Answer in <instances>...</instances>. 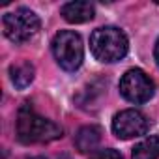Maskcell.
<instances>
[{"label": "cell", "instance_id": "6da1fadb", "mask_svg": "<svg viewBox=\"0 0 159 159\" xmlns=\"http://www.w3.org/2000/svg\"><path fill=\"white\" fill-rule=\"evenodd\" d=\"M62 127L39 116L30 103H25L17 112V137L25 144L52 142L62 137Z\"/></svg>", "mask_w": 159, "mask_h": 159}, {"label": "cell", "instance_id": "7a4b0ae2", "mask_svg": "<svg viewBox=\"0 0 159 159\" xmlns=\"http://www.w3.org/2000/svg\"><path fill=\"white\" fill-rule=\"evenodd\" d=\"M129 41L124 30L116 26H101L92 32L90 36V51L96 60L112 64L122 60L127 54Z\"/></svg>", "mask_w": 159, "mask_h": 159}, {"label": "cell", "instance_id": "3957f363", "mask_svg": "<svg viewBox=\"0 0 159 159\" xmlns=\"http://www.w3.org/2000/svg\"><path fill=\"white\" fill-rule=\"evenodd\" d=\"M39 17L28 10L19 8L15 11H10L2 17V30L4 36L13 43H26L39 32Z\"/></svg>", "mask_w": 159, "mask_h": 159}, {"label": "cell", "instance_id": "277c9868", "mask_svg": "<svg viewBox=\"0 0 159 159\" xmlns=\"http://www.w3.org/2000/svg\"><path fill=\"white\" fill-rule=\"evenodd\" d=\"M52 54L66 71H77L84 58L83 39L73 30H60L52 39Z\"/></svg>", "mask_w": 159, "mask_h": 159}, {"label": "cell", "instance_id": "5b68a950", "mask_svg": "<svg viewBox=\"0 0 159 159\" xmlns=\"http://www.w3.org/2000/svg\"><path fill=\"white\" fill-rule=\"evenodd\" d=\"M155 86L153 81L142 71V69H129L124 73V77L120 79V94L135 105L146 103L153 98Z\"/></svg>", "mask_w": 159, "mask_h": 159}, {"label": "cell", "instance_id": "8992f818", "mask_svg": "<svg viewBox=\"0 0 159 159\" xmlns=\"http://www.w3.org/2000/svg\"><path fill=\"white\" fill-rule=\"evenodd\" d=\"M148 127H150L148 118L140 111H137V109L120 111L114 116V120H112V131L122 140H129V139L142 137V135H146Z\"/></svg>", "mask_w": 159, "mask_h": 159}, {"label": "cell", "instance_id": "52a82bcc", "mask_svg": "<svg viewBox=\"0 0 159 159\" xmlns=\"http://www.w3.org/2000/svg\"><path fill=\"white\" fill-rule=\"evenodd\" d=\"M62 17L71 23V25H81L86 21H92L96 15V10L90 2H83V0H75V2H67L60 8Z\"/></svg>", "mask_w": 159, "mask_h": 159}, {"label": "cell", "instance_id": "ba28073f", "mask_svg": "<svg viewBox=\"0 0 159 159\" xmlns=\"http://www.w3.org/2000/svg\"><path fill=\"white\" fill-rule=\"evenodd\" d=\"M101 127L98 125H84L77 131L75 135V146L81 153H88V152H96V148L101 142Z\"/></svg>", "mask_w": 159, "mask_h": 159}, {"label": "cell", "instance_id": "9c48e42d", "mask_svg": "<svg viewBox=\"0 0 159 159\" xmlns=\"http://www.w3.org/2000/svg\"><path fill=\"white\" fill-rule=\"evenodd\" d=\"M34 66L30 62H19V64H13L10 67V79L15 88L19 90H25L26 86L32 84L34 81Z\"/></svg>", "mask_w": 159, "mask_h": 159}, {"label": "cell", "instance_id": "30bf717a", "mask_svg": "<svg viewBox=\"0 0 159 159\" xmlns=\"http://www.w3.org/2000/svg\"><path fill=\"white\" fill-rule=\"evenodd\" d=\"M131 159H159V137L152 135L133 148Z\"/></svg>", "mask_w": 159, "mask_h": 159}, {"label": "cell", "instance_id": "8fae6325", "mask_svg": "<svg viewBox=\"0 0 159 159\" xmlns=\"http://www.w3.org/2000/svg\"><path fill=\"white\" fill-rule=\"evenodd\" d=\"M90 159H124L122 153L114 148H103V150H98L92 153Z\"/></svg>", "mask_w": 159, "mask_h": 159}, {"label": "cell", "instance_id": "7c38bea8", "mask_svg": "<svg viewBox=\"0 0 159 159\" xmlns=\"http://www.w3.org/2000/svg\"><path fill=\"white\" fill-rule=\"evenodd\" d=\"M153 56H155V62L159 66V39L155 41V47H153Z\"/></svg>", "mask_w": 159, "mask_h": 159}, {"label": "cell", "instance_id": "4fadbf2b", "mask_svg": "<svg viewBox=\"0 0 159 159\" xmlns=\"http://www.w3.org/2000/svg\"><path fill=\"white\" fill-rule=\"evenodd\" d=\"M32 159H45V157H32Z\"/></svg>", "mask_w": 159, "mask_h": 159}]
</instances>
